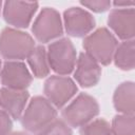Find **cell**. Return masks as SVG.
<instances>
[{
    "instance_id": "obj_1",
    "label": "cell",
    "mask_w": 135,
    "mask_h": 135,
    "mask_svg": "<svg viewBox=\"0 0 135 135\" xmlns=\"http://www.w3.org/2000/svg\"><path fill=\"white\" fill-rule=\"evenodd\" d=\"M35 49V42L26 33L4 28L0 35V53L7 59H23Z\"/></svg>"
},
{
    "instance_id": "obj_2",
    "label": "cell",
    "mask_w": 135,
    "mask_h": 135,
    "mask_svg": "<svg viewBox=\"0 0 135 135\" xmlns=\"http://www.w3.org/2000/svg\"><path fill=\"white\" fill-rule=\"evenodd\" d=\"M57 115L52 103L43 97L37 96L32 99L22 116V126L30 132L37 133L51 123Z\"/></svg>"
},
{
    "instance_id": "obj_3",
    "label": "cell",
    "mask_w": 135,
    "mask_h": 135,
    "mask_svg": "<svg viewBox=\"0 0 135 135\" xmlns=\"http://www.w3.org/2000/svg\"><path fill=\"white\" fill-rule=\"evenodd\" d=\"M116 46V39L107 28L97 30L83 41V47L86 50V54L103 64L111 62Z\"/></svg>"
},
{
    "instance_id": "obj_4",
    "label": "cell",
    "mask_w": 135,
    "mask_h": 135,
    "mask_svg": "<svg viewBox=\"0 0 135 135\" xmlns=\"http://www.w3.org/2000/svg\"><path fill=\"white\" fill-rule=\"evenodd\" d=\"M97 114L98 104L96 100L85 94H80L62 111L64 121L73 127L83 126Z\"/></svg>"
},
{
    "instance_id": "obj_5",
    "label": "cell",
    "mask_w": 135,
    "mask_h": 135,
    "mask_svg": "<svg viewBox=\"0 0 135 135\" xmlns=\"http://www.w3.org/2000/svg\"><path fill=\"white\" fill-rule=\"evenodd\" d=\"M49 61L52 69L61 74H70L76 62V52L69 39H60L49 45Z\"/></svg>"
},
{
    "instance_id": "obj_6",
    "label": "cell",
    "mask_w": 135,
    "mask_h": 135,
    "mask_svg": "<svg viewBox=\"0 0 135 135\" xmlns=\"http://www.w3.org/2000/svg\"><path fill=\"white\" fill-rule=\"evenodd\" d=\"M33 32L41 42H46L60 36L62 27L59 14L52 7H44L33 25Z\"/></svg>"
},
{
    "instance_id": "obj_7",
    "label": "cell",
    "mask_w": 135,
    "mask_h": 135,
    "mask_svg": "<svg viewBox=\"0 0 135 135\" xmlns=\"http://www.w3.org/2000/svg\"><path fill=\"white\" fill-rule=\"evenodd\" d=\"M77 88L68 77L53 76L50 77L44 85V92L49 99L58 108L62 107L75 94Z\"/></svg>"
},
{
    "instance_id": "obj_8",
    "label": "cell",
    "mask_w": 135,
    "mask_h": 135,
    "mask_svg": "<svg viewBox=\"0 0 135 135\" xmlns=\"http://www.w3.org/2000/svg\"><path fill=\"white\" fill-rule=\"evenodd\" d=\"M37 2L6 1L4 3L3 16L7 23L14 26L26 27L37 11Z\"/></svg>"
},
{
    "instance_id": "obj_9",
    "label": "cell",
    "mask_w": 135,
    "mask_h": 135,
    "mask_svg": "<svg viewBox=\"0 0 135 135\" xmlns=\"http://www.w3.org/2000/svg\"><path fill=\"white\" fill-rule=\"evenodd\" d=\"M66 32L75 37H80L90 32L95 24L93 17L80 7H71L64 12Z\"/></svg>"
},
{
    "instance_id": "obj_10",
    "label": "cell",
    "mask_w": 135,
    "mask_h": 135,
    "mask_svg": "<svg viewBox=\"0 0 135 135\" xmlns=\"http://www.w3.org/2000/svg\"><path fill=\"white\" fill-rule=\"evenodd\" d=\"M1 80L8 89L23 90L30 85L32 77L23 63L15 61L5 62L1 74Z\"/></svg>"
},
{
    "instance_id": "obj_11",
    "label": "cell",
    "mask_w": 135,
    "mask_h": 135,
    "mask_svg": "<svg viewBox=\"0 0 135 135\" xmlns=\"http://www.w3.org/2000/svg\"><path fill=\"white\" fill-rule=\"evenodd\" d=\"M135 12L133 7L112 11L109 16V25L117 33L121 39H130L134 36Z\"/></svg>"
},
{
    "instance_id": "obj_12",
    "label": "cell",
    "mask_w": 135,
    "mask_h": 135,
    "mask_svg": "<svg viewBox=\"0 0 135 135\" xmlns=\"http://www.w3.org/2000/svg\"><path fill=\"white\" fill-rule=\"evenodd\" d=\"M28 98V93L22 90L2 89L0 91V105L4 112L11 115L14 119L21 117L25 103Z\"/></svg>"
},
{
    "instance_id": "obj_13",
    "label": "cell",
    "mask_w": 135,
    "mask_h": 135,
    "mask_svg": "<svg viewBox=\"0 0 135 135\" xmlns=\"http://www.w3.org/2000/svg\"><path fill=\"white\" fill-rule=\"evenodd\" d=\"M100 73L101 70L96 60L88 54H80L75 72V78L82 86L95 85L99 80Z\"/></svg>"
},
{
    "instance_id": "obj_14",
    "label": "cell",
    "mask_w": 135,
    "mask_h": 135,
    "mask_svg": "<svg viewBox=\"0 0 135 135\" xmlns=\"http://www.w3.org/2000/svg\"><path fill=\"white\" fill-rule=\"evenodd\" d=\"M114 104L117 111L132 115L134 112V84L124 82L117 88L114 96Z\"/></svg>"
},
{
    "instance_id": "obj_15",
    "label": "cell",
    "mask_w": 135,
    "mask_h": 135,
    "mask_svg": "<svg viewBox=\"0 0 135 135\" xmlns=\"http://www.w3.org/2000/svg\"><path fill=\"white\" fill-rule=\"evenodd\" d=\"M28 63L34 75L38 78L44 77L49 73V66L46 62V54L45 50L42 45L36 46L32 53L28 55Z\"/></svg>"
},
{
    "instance_id": "obj_16",
    "label": "cell",
    "mask_w": 135,
    "mask_h": 135,
    "mask_svg": "<svg viewBox=\"0 0 135 135\" xmlns=\"http://www.w3.org/2000/svg\"><path fill=\"white\" fill-rule=\"evenodd\" d=\"M115 62L122 70L134 68V41L127 40L121 43L115 53Z\"/></svg>"
},
{
    "instance_id": "obj_17",
    "label": "cell",
    "mask_w": 135,
    "mask_h": 135,
    "mask_svg": "<svg viewBox=\"0 0 135 135\" xmlns=\"http://www.w3.org/2000/svg\"><path fill=\"white\" fill-rule=\"evenodd\" d=\"M113 135H134V117L124 114L116 116L113 121Z\"/></svg>"
},
{
    "instance_id": "obj_18",
    "label": "cell",
    "mask_w": 135,
    "mask_h": 135,
    "mask_svg": "<svg viewBox=\"0 0 135 135\" xmlns=\"http://www.w3.org/2000/svg\"><path fill=\"white\" fill-rule=\"evenodd\" d=\"M36 135H73V133L65 121L54 119L51 123L38 131Z\"/></svg>"
},
{
    "instance_id": "obj_19",
    "label": "cell",
    "mask_w": 135,
    "mask_h": 135,
    "mask_svg": "<svg viewBox=\"0 0 135 135\" xmlns=\"http://www.w3.org/2000/svg\"><path fill=\"white\" fill-rule=\"evenodd\" d=\"M81 135H113L109 124L104 120H97L89 126H83L80 130Z\"/></svg>"
},
{
    "instance_id": "obj_20",
    "label": "cell",
    "mask_w": 135,
    "mask_h": 135,
    "mask_svg": "<svg viewBox=\"0 0 135 135\" xmlns=\"http://www.w3.org/2000/svg\"><path fill=\"white\" fill-rule=\"evenodd\" d=\"M12 130V120L9 115L0 110V135H8L9 131Z\"/></svg>"
},
{
    "instance_id": "obj_21",
    "label": "cell",
    "mask_w": 135,
    "mask_h": 135,
    "mask_svg": "<svg viewBox=\"0 0 135 135\" xmlns=\"http://www.w3.org/2000/svg\"><path fill=\"white\" fill-rule=\"evenodd\" d=\"M80 3L94 12H104L111 6L110 1H81Z\"/></svg>"
},
{
    "instance_id": "obj_22",
    "label": "cell",
    "mask_w": 135,
    "mask_h": 135,
    "mask_svg": "<svg viewBox=\"0 0 135 135\" xmlns=\"http://www.w3.org/2000/svg\"><path fill=\"white\" fill-rule=\"evenodd\" d=\"M134 3H135L134 1H115L114 5H116L118 7H121V6H132Z\"/></svg>"
},
{
    "instance_id": "obj_23",
    "label": "cell",
    "mask_w": 135,
    "mask_h": 135,
    "mask_svg": "<svg viewBox=\"0 0 135 135\" xmlns=\"http://www.w3.org/2000/svg\"><path fill=\"white\" fill-rule=\"evenodd\" d=\"M11 135H30L27 133H24V132H16V133H13Z\"/></svg>"
},
{
    "instance_id": "obj_24",
    "label": "cell",
    "mask_w": 135,
    "mask_h": 135,
    "mask_svg": "<svg viewBox=\"0 0 135 135\" xmlns=\"http://www.w3.org/2000/svg\"><path fill=\"white\" fill-rule=\"evenodd\" d=\"M0 7H1V1H0Z\"/></svg>"
},
{
    "instance_id": "obj_25",
    "label": "cell",
    "mask_w": 135,
    "mask_h": 135,
    "mask_svg": "<svg viewBox=\"0 0 135 135\" xmlns=\"http://www.w3.org/2000/svg\"><path fill=\"white\" fill-rule=\"evenodd\" d=\"M0 68H1V61H0Z\"/></svg>"
}]
</instances>
